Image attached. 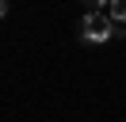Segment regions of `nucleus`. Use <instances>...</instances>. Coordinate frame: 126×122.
Segmentation results:
<instances>
[{"mask_svg":"<svg viewBox=\"0 0 126 122\" xmlns=\"http://www.w3.org/2000/svg\"><path fill=\"white\" fill-rule=\"evenodd\" d=\"M4 15H8V0H0V19H4Z\"/></svg>","mask_w":126,"mask_h":122,"instance_id":"20e7f679","label":"nucleus"},{"mask_svg":"<svg viewBox=\"0 0 126 122\" xmlns=\"http://www.w3.org/2000/svg\"><path fill=\"white\" fill-rule=\"evenodd\" d=\"M84 4H92V8H103V4H111V0H84Z\"/></svg>","mask_w":126,"mask_h":122,"instance_id":"7ed1b4c3","label":"nucleus"},{"mask_svg":"<svg viewBox=\"0 0 126 122\" xmlns=\"http://www.w3.org/2000/svg\"><path fill=\"white\" fill-rule=\"evenodd\" d=\"M111 19H115V23H126V0H111Z\"/></svg>","mask_w":126,"mask_h":122,"instance_id":"f03ea898","label":"nucleus"},{"mask_svg":"<svg viewBox=\"0 0 126 122\" xmlns=\"http://www.w3.org/2000/svg\"><path fill=\"white\" fill-rule=\"evenodd\" d=\"M80 34H84V42H107V38H115V19L103 12H88L80 19Z\"/></svg>","mask_w":126,"mask_h":122,"instance_id":"f257e3e1","label":"nucleus"}]
</instances>
